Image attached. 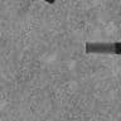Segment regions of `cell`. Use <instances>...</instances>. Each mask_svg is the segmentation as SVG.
Masks as SVG:
<instances>
[{
    "instance_id": "obj_2",
    "label": "cell",
    "mask_w": 121,
    "mask_h": 121,
    "mask_svg": "<svg viewBox=\"0 0 121 121\" xmlns=\"http://www.w3.org/2000/svg\"><path fill=\"white\" fill-rule=\"evenodd\" d=\"M45 3H48V4H54L56 3V0H44Z\"/></svg>"
},
{
    "instance_id": "obj_1",
    "label": "cell",
    "mask_w": 121,
    "mask_h": 121,
    "mask_svg": "<svg viewBox=\"0 0 121 121\" xmlns=\"http://www.w3.org/2000/svg\"><path fill=\"white\" fill-rule=\"evenodd\" d=\"M85 52L87 54H116L121 56V43L113 42V43H105V42H96V43H86Z\"/></svg>"
}]
</instances>
